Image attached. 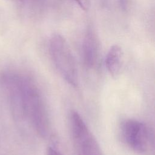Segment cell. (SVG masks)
Instances as JSON below:
<instances>
[{"label":"cell","instance_id":"cell-1","mask_svg":"<svg viewBox=\"0 0 155 155\" xmlns=\"http://www.w3.org/2000/svg\"><path fill=\"white\" fill-rule=\"evenodd\" d=\"M15 93L21 115L27 117L41 137L51 131V122L47 104L38 84L26 76L16 77Z\"/></svg>","mask_w":155,"mask_h":155},{"label":"cell","instance_id":"cell-2","mask_svg":"<svg viewBox=\"0 0 155 155\" xmlns=\"http://www.w3.org/2000/svg\"><path fill=\"white\" fill-rule=\"evenodd\" d=\"M51 60L60 76L71 86L78 85V74L75 59L66 39L59 34L51 36L49 42Z\"/></svg>","mask_w":155,"mask_h":155},{"label":"cell","instance_id":"cell-3","mask_svg":"<svg viewBox=\"0 0 155 155\" xmlns=\"http://www.w3.org/2000/svg\"><path fill=\"white\" fill-rule=\"evenodd\" d=\"M70 124L78 155H103L97 140L77 111L71 112Z\"/></svg>","mask_w":155,"mask_h":155},{"label":"cell","instance_id":"cell-4","mask_svg":"<svg viewBox=\"0 0 155 155\" xmlns=\"http://www.w3.org/2000/svg\"><path fill=\"white\" fill-rule=\"evenodd\" d=\"M120 134L122 141L134 152L146 151L150 140V133L144 123L136 119H128L122 122Z\"/></svg>","mask_w":155,"mask_h":155},{"label":"cell","instance_id":"cell-5","mask_svg":"<svg viewBox=\"0 0 155 155\" xmlns=\"http://www.w3.org/2000/svg\"><path fill=\"white\" fill-rule=\"evenodd\" d=\"M99 53V43L95 33L88 30L83 39L81 48L82 60L88 69L93 68L98 60Z\"/></svg>","mask_w":155,"mask_h":155},{"label":"cell","instance_id":"cell-6","mask_svg":"<svg viewBox=\"0 0 155 155\" xmlns=\"http://www.w3.org/2000/svg\"><path fill=\"white\" fill-rule=\"evenodd\" d=\"M123 56V50L120 45L114 44L111 46L105 59V67L111 76L116 77L119 74L122 66Z\"/></svg>","mask_w":155,"mask_h":155},{"label":"cell","instance_id":"cell-7","mask_svg":"<svg viewBox=\"0 0 155 155\" xmlns=\"http://www.w3.org/2000/svg\"><path fill=\"white\" fill-rule=\"evenodd\" d=\"M84 11H87L90 6V0H73Z\"/></svg>","mask_w":155,"mask_h":155},{"label":"cell","instance_id":"cell-8","mask_svg":"<svg viewBox=\"0 0 155 155\" xmlns=\"http://www.w3.org/2000/svg\"><path fill=\"white\" fill-rule=\"evenodd\" d=\"M46 153L47 155H64L59 150L51 147H49L47 148Z\"/></svg>","mask_w":155,"mask_h":155},{"label":"cell","instance_id":"cell-9","mask_svg":"<svg viewBox=\"0 0 155 155\" xmlns=\"http://www.w3.org/2000/svg\"><path fill=\"white\" fill-rule=\"evenodd\" d=\"M18 1L24 5H34L35 4L39 2V0H18Z\"/></svg>","mask_w":155,"mask_h":155}]
</instances>
